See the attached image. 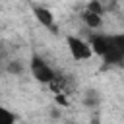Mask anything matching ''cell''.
<instances>
[{"label":"cell","mask_w":124,"mask_h":124,"mask_svg":"<svg viewBox=\"0 0 124 124\" xmlns=\"http://www.w3.org/2000/svg\"><path fill=\"white\" fill-rule=\"evenodd\" d=\"M6 70H8L10 74H21L23 66H21V62H19V60H12V62L6 66Z\"/></svg>","instance_id":"cell-6"},{"label":"cell","mask_w":124,"mask_h":124,"mask_svg":"<svg viewBox=\"0 0 124 124\" xmlns=\"http://www.w3.org/2000/svg\"><path fill=\"white\" fill-rule=\"evenodd\" d=\"M87 10H91V12H95V14H103V8H101V4H99L97 0H91V2L87 4Z\"/></svg>","instance_id":"cell-9"},{"label":"cell","mask_w":124,"mask_h":124,"mask_svg":"<svg viewBox=\"0 0 124 124\" xmlns=\"http://www.w3.org/2000/svg\"><path fill=\"white\" fill-rule=\"evenodd\" d=\"M33 16L37 17V21H39L41 25H45V27H48V29L54 27V16H52V12H50L48 8H45V6H35V8H33Z\"/></svg>","instance_id":"cell-4"},{"label":"cell","mask_w":124,"mask_h":124,"mask_svg":"<svg viewBox=\"0 0 124 124\" xmlns=\"http://www.w3.org/2000/svg\"><path fill=\"white\" fill-rule=\"evenodd\" d=\"M97 103H99V95H97V91H87V97H85V105L93 107V105H97Z\"/></svg>","instance_id":"cell-8"},{"label":"cell","mask_w":124,"mask_h":124,"mask_svg":"<svg viewBox=\"0 0 124 124\" xmlns=\"http://www.w3.org/2000/svg\"><path fill=\"white\" fill-rule=\"evenodd\" d=\"M91 48L97 56H101L107 64H124V33L103 35L95 33L89 39Z\"/></svg>","instance_id":"cell-1"},{"label":"cell","mask_w":124,"mask_h":124,"mask_svg":"<svg viewBox=\"0 0 124 124\" xmlns=\"http://www.w3.org/2000/svg\"><path fill=\"white\" fill-rule=\"evenodd\" d=\"M122 2H124V0H122Z\"/></svg>","instance_id":"cell-11"},{"label":"cell","mask_w":124,"mask_h":124,"mask_svg":"<svg viewBox=\"0 0 124 124\" xmlns=\"http://www.w3.org/2000/svg\"><path fill=\"white\" fill-rule=\"evenodd\" d=\"M29 68H31L33 78H35L39 83H52V81L56 79L54 70H52L41 56H37V54L31 56V64H29Z\"/></svg>","instance_id":"cell-2"},{"label":"cell","mask_w":124,"mask_h":124,"mask_svg":"<svg viewBox=\"0 0 124 124\" xmlns=\"http://www.w3.org/2000/svg\"><path fill=\"white\" fill-rule=\"evenodd\" d=\"M66 45H68V50H70L74 60H87V58H91L95 54L93 48H91V43H87V41H83V39H79L76 35H68Z\"/></svg>","instance_id":"cell-3"},{"label":"cell","mask_w":124,"mask_h":124,"mask_svg":"<svg viewBox=\"0 0 124 124\" xmlns=\"http://www.w3.org/2000/svg\"><path fill=\"white\" fill-rule=\"evenodd\" d=\"M81 19H83V23H85L89 29H99V27L103 25L101 14H95V12H91V10H85V12L81 14Z\"/></svg>","instance_id":"cell-5"},{"label":"cell","mask_w":124,"mask_h":124,"mask_svg":"<svg viewBox=\"0 0 124 124\" xmlns=\"http://www.w3.org/2000/svg\"><path fill=\"white\" fill-rule=\"evenodd\" d=\"M56 103H58V105H64V107L68 105V101H66V97H64V95H56Z\"/></svg>","instance_id":"cell-10"},{"label":"cell","mask_w":124,"mask_h":124,"mask_svg":"<svg viewBox=\"0 0 124 124\" xmlns=\"http://www.w3.org/2000/svg\"><path fill=\"white\" fill-rule=\"evenodd\" d=\"M0 114L4 116V122L2 124H14L16 122V114H12L8 108H0Z\"/></svg>","instance_id":"cell-7"}]
</instances>
